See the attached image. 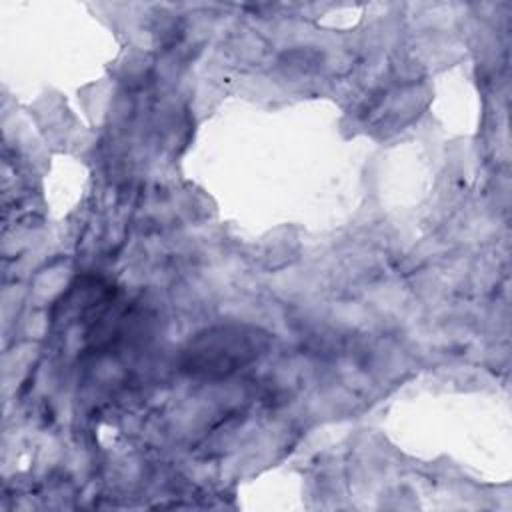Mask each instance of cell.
<instances>
[{
	"instance_id": "1",
	"label": "cell",
	"mask_w": 512,
	"mask_h": 512,
	"mask_svg": "<svg viewBox=\"0 0 512 512\" xmlns=\"http://www.w3.org/2000/svg\"><path fill=\"white\" fill-rule=\"evenodd\" d=\"M258 350L260 336H256V332L222 328L216 334L210 332L198 338L190 350V366L206 374H226L254 360Z\"/></svg>"
}]
</instances>
